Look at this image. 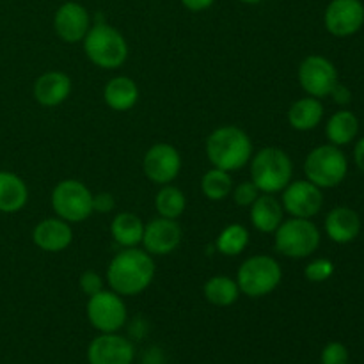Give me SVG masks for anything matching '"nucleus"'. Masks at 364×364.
<instances>
[{"label":"nucleus","instance_id":"nucleus-21","mask_svg":"<svg viewBox=\"0 0 364 364\" xmlns=\"http://www.w3.org/2000/svg\"><path fill=\"white\" fill-rule=\"evenodd\" d=\"M103 100L109 109L116 112H128L139 102V85L124 75L114 77L103 87Z\"/></svg>","mask_w":364,"mask_h":364},{"label":"nucleus","instance_id":"nucleus-38","mask_svg":"<svg viewBox=\"0 0 364 364\" xmlns=\"http://www.w3.org/2000/svg\"><path fill=\"white\" fill-rule=\"evenodd\" d=\"M238 2H242V4H247V6H256V4L263 2V0H238Z\"/></svg>","mask_w":364,"mask_h":364},{"label":"nucleus","instance_id":"nucleus-29","mask_svg":"<svg viewBox=\"0 0 364 364\" xmlns=\"http://www.w3.org/2000/svg\"><path fill=\"white\" fill-rule=\"evenodd\" d=\"M249 238L251 237H249L247 228L242 224H230L217 237V251L224 256H238L247 249Z\"/></svg>","mask_w":364,"mask_h":364},{"label":"nucleus","instance_id":"nucleus-13","mask_svg":"<svg viewBox=\"0 0 364 364\" xmlns=\"http://www.w3.org/2000/svg\"><path fill=\"white\" fill-rule=\"evenodd\" d=\"M323 23L336 38H348L364 25V4L361 0H331L323 13Z\"/></svg>","mask_w":364,"mask_h":364},{"label":"nucleus","instance_id":"nucleus-23","mask_svg":"<svg viewBox=\"0 0 364 364\" xmlns=\"http://www.w3.org/2000/svg\"><path fill=\"white\" fill-rule=\"evenodd\" d=\"M323 119V105L318 98L306 96L297 100L288 110V123L294 130L309 132L315 130Z\"/></svg>","mask_w":364,"mask_h":364},{"label":"nucleus","instance_id":"nucleus-17","mask_svg":"<svg viewBox=\"0 0 364 364\" xmlns=\"http://www.w3.org/2000/svg\"><path fill=\"white\" fill-rule=\"evenodd\" d=\"M32 242L45 252H60L73 242V230L70 223L60 217H50L36 224L32 230Z\"/></svg>","mask_w":364,"mask_h":364},{"label":"nucleus","instance_id":"nucleus-28","mask_svg":"<svg viewBox=\"0 0 364 364\" xmlns=\"http://www.w3.org/2000/svg\"><path fill=\"white\" fill-rule=\"evenodd\" d=\"M155 208L160 217L178 220V217L183 215L185 208H187V198L174 185H162L155 198Z\"/></svg>","mask_w":364,"mask_h":364},{"label":"nucleus","instance_id":"nucleus-19","mask_svg":"<svg viewBox=\"0 0 364 364\" xmlns=\"http://www.w3.org/2000/svg\"><path fill=\"white\" fill-rule=\"evenodd\" d=\"M361 231V219L348 206H336L326 217V233L336 244H350Z\"/></svg>","mask_w":364,"mask_h":364},{"label":"nucleus","instance_id":"nucleus-26","mask_svg":"<svg viewBox=\"0 0 364 364\" xmlns=\"http://www.w3.org/2000/svg\"><path fill=\"white\" fill-rule=\"evenodd\" d=\"M203 294L210 304L217 308H230L240 297V288L237 279H231L228 276H213L203 287Z\"/></svg>","mask_w":364,"mask_h":364},{"label":"nucleus","instance_id":"nucleus-27","mask_svg":"<svg viewBox=\"0 0 364 364\" xmlns=\"http://www.w3.org/2000/svg\"><path fill=\"white\" fill-rule=\"evenodd\" d=\"M233 191V180L228 171L212 167L201 178V192L210 201H224Z\"/></svg>","mask_w":364,"mask_h":364},{"label":"nucleus","instance_id":"nucleus-24","mask_svg":"<svg viewBox=\"0 0 364 364\" xmlns=\"http://www.w3.org/2000/svg\"><path fill=\"white\" fill-rule=\"evenodd\" d=\"M110 233H112L116 244H119L123 249L137 247L142 242V235H144V223L135 213L121 212L112 219Z\"/></svg>","mask_w":364,"mask_h":364},{"label":"nucleus","instance_id":"nucleus-22","mask_svg":"<svg viewBox=\"0 0 364 364\" xmlns=\"http://www.w3.org/2000/svg\"><path fill=\"white\" fill-rule=\"evenodd\" d=\"M28 201V188L18 174L0 171V213H18Z\"/></svg>","mask_w":364,"mask_h":364},{"label":"nucleus","instance_id":"nucleus-4","mask_svg":"<svg viewBox=\"0 0 364 364\" xmlns=\"http://www.w3.org/2000/svg\"><path fill=\"white\" fill-rule=\"evenodd\" d=\"M251 181L262 194H277L294 180V164L284 149L269 146L251 159Z\"/></svg>","mask_w":364,"mask_h":364},{"label":"nucleus","instance_id":"nucleus-33","mask_svg":"<svg viewBox=\"0 0 364 364\" xmlns=\"http://www.w3.org/2000/svg\"><path fill=\"white\" fill-rule=\"evenodd\" d=\"M78 284H80V290L84 291L87 297L105 290V288H103V277L100 276L98 272H95V270H85L80 276V283Z\"/></svg>","mask_w":364,"mask_h":364},{"label":"nucleus","instance_id":"nucleus-14","mask_svg":"<svg viewBox=\"0 0 364 364\" xmlns=\"http://www.w3.org/2000/svg\"><path fill=\"white\" fill-rule=\"evenodd\" d=\"M134 358L132 341L117 333H100L87 348L89 364H132Z\"/></svg>","mask_w":364,"mask_h":364},{"label":"nucleus","instance_id":"nucleus-9","mask_svg":"<svg viewBox=\"0 0 364 364\" xmlns=\"http://www.w3.org/2000/svg\"><path fill=\"white\" fill-rule=\"evenodd\" d=\"M87 320L100 333H117L127 323L128 311L123 297L112 290H102L91 295L85 306Z\"/></svg>","mask_w":364,"mask_h":364},{"label":"nucleus","instance_id":"nucleus-2","mask_svg":"<svg viewBox=\"0 0 364 364\" xmlns=\"http://www.w3.org/2000/svg\"><path fill=\"white\" fill-rule=\"evenodd\" d=\"M206 156L217 169L228 171V173L240 171L251 162L252 141L242 128L226 124L208 135Z\"/></svg>","mask_w":364,"mask_h":364},{"label":"nucleus","instance_id":"nucleus-31","mask_svg":"<svg viewBox=\"0 0 364 364\" xmlns=\"http://www.w3.org/2000/svg\"><path fill=\"white\" fill-rule=\"evenodd\" d=\"M259 194L262 192H259V188L252 181H242V183H238L231 191V198H233L235 205L244 206V208H249L258 199Z\"/></svg>","mask_w":364,"mask_h":364},{"label":"nucleus","instance_id":"nucleus-36","mask_svg":"<svg viewBox=\"0 0 364 364\" xmlns=\"http://www.w3.org/2000/svg\"><path fill=\"white\" fill-rule=\"evenodd\" d=\"M183 4V7H187L192 13H201V11L210 9L213 6L215 0H180Z\"/></svg>","mask_w":364,"mask_h":364},{"label":"nucleus","instance_id":"nucleus-11","mask_svg":"<svg viewBox=\"0 0 364 364\" xmlns=\"http://www.w3.org/2000/svg\"><path fill=\"white\" fill-rule=\"evenodd\" d=\"M281 205L287 213L299 219H311L322 210L323 194L322 188L316 187L309 180H291L283 188Z\"/></svg>","mask_w":364,"mask_h":364},{"label":"nucleus","instance_id":"nucleus-5","mask_svg":"<svg viewBox=\"0 0 364 364\" xmlns=\"http://www.w3.org/2000/svg\"><path fill=\"white\" fill-rule=\"evenodd\" d=\"M283 279V270L277 259L267 255H256L245 259L237 272L240 294L251 299H262L272 294Z\"/></svg>","mask_w":364,"mask_h":364},{"label":"nucleus","instance_id":"nucleus-34","mask_svg":"<svg viewBox=\"0 0 364 364\" xmlns=\"http://www.w3.org/2000/svg\"><path fill=\"white\" fill-rule=\"evenodd\" d=\"M114 206H116V199L109 192H100V194L92 196V212L109 213L112 212Z\"/></svg>","mask_w":364,"mask_h":364},{"label":"nucleus","instance_id":"nucleus-10","mask_svg":"<svg viewBox=\"0 0 364 364\" xmlns=\"http://www.w3.org/2000/svg\"><path fill=\"white\" fill-rule=\"evenodd\" d=\"M299 82L308 96L326 98L338 84V71L327 57L308 55L299 66Z\"/></svg>","mask_w":364,"mask_h":364},{"label":"nucleus","instance_id":"nucleus-30","mask_svg":"<svg viewBox=\"0 0 364 364\" xmlns=\"http://www.w3.org/2000/svg\"><path fill=\"white\" fill-rule=\"evenodd\" d=\"M334 274V263L327 258L313 259L306 265L304 277L309 283H326Z\"/></svg>","mask_w":364,"mask_h":364},{"label":"nucleus","instance_id":"nucleus-8","mask_svg":"<svg viewBox=\"0 0 364 364\" xmlns=\"http://www.w3.org/2000/svg\"><path fill=\"white\" fill-rule=\"evenodd\" d=\"M92 192L87 185L78 180H63L53 187L52 208L57 217L66 223H82L89 219L92 212Z\"/></svg>","mask_w":364,"mask_h":364},{"label":"nucleus","instance_id":"nucleus-6","mask_svg":"<svg viewBox=\"0 0 364 364\" xmlns=\"http://www.w3.org/2000/svg\"><path fill=\"white\" fill-rule=\"evenodd\" d=\"M320 245V231L311 219L283 220L281 226L274 231V247L279 255L291 259L309 258Z\"/></svg>","mask_w":364,"mask_h":364},{"label":"nucleus","instance_id":"nucleus-15","mask_svg":"<svg viewBox=\"0 0 364 364\" xmlns=\"http://www.w3.org/2000/svg\"><path fill=\"white\" fill-rule=\"evenodd\" d=\"M181 237H183V231L176 220L159 215L144 224L141 244L144 245V251L148 255L166 256L176 251L178 245L181 244Z\"/></svg>","mask_w":364,"mask_h":364},{"label":"nucleus","instance_id":"nucleus-12","mask_svg":"<svg viewBox=\"0 0 364 364\" xmlns=\"http://www.w3.org/2000/svg\"><path fill=\"white\" fill-rule=\"evenodd\" d=\"M146 178L156 185H169L181 171V155L173 144L159 142L146 151L142 160Z\"/></svg>","mask_w":364,"mask_h":364},{"label":"nucleus","instance_id":"nucleus-20","mask_svg":"<svg viewBox=\"0 0 364 364\" xmlns=\"http://www.w3.org/2000/svg\"><path fill=\"white\" fill-rule=\"evenodd\" d=\"M249 208V219L259 233H274L284 220L283 205L272 194H259Z\"/></svg>","mask_w":364,"mask_h":364},{"label":"nucleus","instance_id":"nucleus-16","mask_svg":"<svg viewBox=\"0 0 364 364\" xmlns=\"http://www.w3.org/2000/svg\"><path fill=\"white\" fill-rule=\"evenodd\" d=\"M53 28L64 43L75 45L84 41L85 34L91 28V16L82 4L64 2L53 14Z\"/></svg>","mask_w":364,"mask_h":364},{"label":"nucleus","instance_id":"nucleus-32","mask_svg":"<svg viewBox=\"0 0 364 364\" xmlns=\"http://www.w3.org/2000/svg\"><path fill=\"white\" fill-rule=\"evenodd\" d=\"M322 364H348V350L340 341H331L323 347L320 355Z\"/></svg>","mask_w":364,"mask_h":364},{"label":"nucleus","instance_id":"nucleus-37","mask_svg":"<svg viewBox=\"0 0 364 364\" xmlns=\"http://www.w3.org/2000/svg\"><path fill=\"white\" fill-rule=\"evenodd\" d=\"M354 162L359 167V171L364 173V137L359 139L354 148Z\"/></svg>","mask_w":364,"mask_h":364},{"label":"nucleus","instance_id":"nucleus-1","mask_svg":"<svg viewBox=\"0 0 364 364\" xmlns=\"http://www.w3.org/2000/svg\"><path fill=\"white\" fill-rule=\"evenodd\" d=\"M155 277L153 256L137 247H128L117 252L107 269V283L110 290L121 297H134L142 294Z\"/></svg>","mask_w":364,"mask_h":364},{"label":"nucleus","instance_id":"nucleus-7","mask_svg":"<svg viewBox=\"0 0 364 364\" xmlns=\"http://www.w3.org/2000/svg\"><path fill=\"white\" fill-rule=\"evenodd\" d=\"M348 162L345 153L338 146L323 144L311 149L304 160L306 180L320 188H334L345 180Z\"/></svg>","mask_w":364,"mask_h":364},{"label":"nucleus","instance_id":"nucleus-18","mask_svg":"<svg viewBox=\"0 0 364 364\" xmlns=\"http://www.w3.org/2000/svg\"><path fill=\"white\" fill-rule=\"evenodd\" d=\"M34 98L43 107H57L71 95V78L63 71H46L34 82Z\"/></svg>","mask_w":364,"mask_h":364},{"label":"nucleus","instance_id":"nucleus-25","mask_svg":"<svg viewBox=\"0 0 364 364\" xmlns=\"http://www.w3.org/2000/svg\"><path fill=\"white\" fill-rule=\"evenodd\" d=\"M359 119L350 110H338L331 116L326 124V135L329 139V144L333 146H347L358 137Z\"/></svg>","mask_w":364,"mask_h":364},{"label":"nucleus","instance_id":"nucleus-3","mask_svg":"<svg viewBox=\"0 0 364 364\" xmlns=\"http://www.w3.org/2000/svg\"><path fill=\"white\" fill-rule=\"evenodd\" d=\"M82 43L87 59L102 70H117L128 59V43L124 36L105 21L91 25Z\"/></svg>","mask_w":364,"mask_h":364},{"label":"nucleus","instance_id":"nucleus-35","mask_svg":"<svg viewBox=\"0 0 364 364\" xmlns=\"http://www.w3.org/2000/svg\"><path fill=\"white\" fill-rule=\"evenodd\" d=\"M329 96H333L334 102L340 103V105H347V103L352 102V92L348 91V87L341 85L340 82H338V84L334 85V89H333V91H331Z\"/></svg>","mask_w":364,"mask_h":364}]
</instances>
